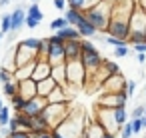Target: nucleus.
<instances>
[{
    "label": "nucleus",
    "instance_id": "nucleus-1",
    "mask_svg": "<svg viewBox=\"0 0 146 138\" xmlns=\"http://www.w3.org/2000/svg\"><path fill=\"white\" fill-rule=\"evenodd\" d=\"M102 54H100V50L94 46V42L92 40H80V64H82V68H84V72H86V78L90 80L92 76H94V72L100 68V64H102Z\"/></svg>",
    "mask_w": 146,
    "mask_h": 138
},
{
    "label": "nucleus",
    "instance_id": "nucleus-2",
    "mask_svg": "<svg viewBox=\"0 0 146 138\" xmlns=\"http://www.w3.org/2000/svg\"><path fill=\"white\" fill-rule=\"evenodd\" d=\"M84 128H86V116L80 112H70L68 118L54 128V132H58L62 138H82Z\"/></svg>",
    "mask_w": 146,
    "mask_h": 138
},
{
    "label": "nucleus",
    "instance_id": "nucleus-3",
    "mask_svg": "<svg viewBox=\"0 0 146 138\" xmlns=\"http://www.w3.org/2000/svg\"><path fill=\"white\" fill-rule=\"evenodd\" d=\"M110 10H112V2L102 0L94 8L84 12V20L88 24H92L96 28V32H106V26H108V20H110Z\"/></svg>",
    "mask_w": 146,
    "mask_h": 138
},
{
    "label": "nucleus",
    "instance_id": "nucleus-4",
    "mask_svg": "<svg viewBox=\"0 0 146 138\" xmlns=\"http://www.w3.org/2000/svg\"><path fill=\"white\" fill-rule=\"evenodd\" d=\"M40 114H42L44 120L48 122L50 130H54L60 122H64V120L68 118V114H70V102H68V104H46Z\"/></svg>",
    "mask_w": 146,
    "mask_h": 138
},
{
    "label": "nucleus",
    "instance_id": "nucleus-5",
    "mask_svg": "<svg viewBox=\"0 0 146 138\" xmlns=\"http://www.w3.org/2000/svg\"><path fill=\"white\" fill-rule=\"evenodd\" d=\"M48 50H46V62L50 68L64 66V42L58 36H48Z\"/></svg>",
    "mask_w": 146,
    "mask_h": 138
},
{
    "label": "nucleus",
    "instance_id": "nucleus-6",
    "mask_svg": "<svg viewBox=\"0 0 146 138\" xmlns=\"http://www.w3.org/2000/svg\"><path fill=\"white\" fill-rule=\"evenodd\" d=\"M64 74H66V86H82L86 82V72L80 62H68L64 64Z\"/></svg>",
    "mask_w": 146,
    "mask_h": 138
},
{
    "label": "nucleus",
    "instance_id": "nucleus-7",
    "mask_svg": "<svg viewBox=\"0 0 146 138\" xmlns=\"http://www.w3.org/2000/svg\"><path fill=\"white\" fill-rule=\"evenodd\" d=\"M126 104H128V96H126L124 92H114V94L102 92V94L98 96V106H100V108H110V110H114V108H126Z\"/></svg>",
    "mask_w": 146,
    "mask_h": 138
},
{
    "label": "nucleus",
    "instance_id": "nucleus-8",
    "mask_svg": "<svg viewBox=\"0 0 146 138\" xmlns=\"http://www.w3.org/2000/svg\"><path fill=\"white\" fill-rule=\"evenodd\" d=\"M124 86H126V78L122 74H116V76H108L98 88L106 94H114V92H124Z\"/></svg>",
    "mask_w": 146,
    "mask_h": 138
},
{
    "label": "nucleus",
    "instance_id": "nucleus-9",
    "mask_svg": "<svg viewBox=\"0 0 146 138\" xmlns=\"http://www.w3.org/2000/svg\"><path fill=\"white\" fill-rule=\"evenodd\" d=\"M46 106V100L42 98V96H34V98H30V100H26L24 102V106H22V110H20V114H24V116H28V118H34L36 114H40L42 112V108Z\"/></svg>",
    "mask_w": 146,
    "mask_h": 138
},
{
    "label": "nucleus",
    "instance_id": "nucleus-10",
    "mask_svg": "<svg viewBox=\"0 0 146 138\" xmlns=\"http://www.w3.org/2000/svg\"><path fill=\"white\" fill-rule=\"evenodd\" d=\"M80 60V40H68L64 42V64L78 62Z\"/></svg>",
    "mask_w": 146,
    "mask_h": 138
},
{
    "label": "nucleus",
    "instance_id": "nucleus-11",
    "mask_svg": "<svg viewBox=\"0 0 146 138\" xmlns=\"http://www.w3.org/2000/svg\"><path fill=\"white\" fill-rule=\"evenodd\" d=\"M44 100H46V104H68L70 102V94H68V90L64 86H56Z\"/></svg>",
    "mask_w": 146,
    "mask_h": 138
},
{
    "label": "nucleus",
    "instance_id": "nucleus-12",
    "mask_svg": "<svg viewBox=\"0 0 146 138\" xmlns=\"http://www.w3.org/2000/svg\"><path fill=\"white\" fill-rule=\"evenodd\" d=\"M50 72H52V68L48 66V62H46V60H34V70H32L30 80H32V82H40V80L48 78V76H50Z\"/></svg>",
    "mask_w": 146,
    "mask_h": 138
},
{
    "label": "nucleus",
    "instance_id": "nucleus-13",
    "mask_svg": "<svg viewBox=\"0 0 146 138\" xmlns=\"http://www.w3.org/2000/svg\"><path fill=\"white\" fill-rule=\"evenodd\" d=\"M16 94L22 96L24 100L34 98L36 96V82H32V80H20V82H16Z\"/></svg>",
    "mask_w": 146,
    "mask_h": 138
},
{
    "label": "nucleus",
    "instance_id": "nucleus-14",
    "mask_svg": "<svg viewBox=\"0 0 146 138\" xmlns=\"http://www.w3.org/2000/svg\"><path fill=\"white\" fill-rule=\"evenodd\" d=\"M24 20H26V12L20 6H14V10L10 12V32H18L24 26Z\"/></svg>",
    "mask_w": 146,
    "mask_h": 138
},
{
    "label": "nucleus",
    "instance_id": "nucleus-15",
    "mask_svg": "<svg viewBox=\"0 0 146 138\" xmlns=\"http://www.w3.org/2000/svg\"><path fill=\"white\" fill-rule=\"evenodd\" d=\"M56 88V82L48 76V78H44V80H40V82H36V96H42V98H46L52 90Z\"/></svg>",
    "mask_w": 146,
    "mask_h": 138
},
{
    "label": "nucleus",
    "instance_id": "nucleus-16",
    "mask_svg": "<svg viewBox=\"0 0 146 138\" xmlns=\"http://www.w3.org/2000/svg\"><path fill=\"white\" fill-rule=\"evenodd\" d=\"M54 36H58L62 42H68V40H82V38H80V34H78V30H76V28H72V26H66V28L56 30V32H54Z\"/></svg>",
    "mask_w": 146,
    "mask_h": 138
},
{
    "label": "nucleus",
    "instance_id": "nucleus-17",
    "mask_svg": "<svg viewBox=\"0 0 146 138\" xmlns=\"http://www.w3.org/2000/svg\"><path fill=\"white\" fill-rule=\"evenodd\" d=\"M82 18H84V12H80V10H72V8H66V10H64V20H66L68 26H72V28H76V26L82 22Z\"/></svg>",
    "mask_w": 146,
    "mask_h": 138
},
{
    "label": "nucleus",
    "instance_id": "nucleus-18",
    "mask_svg": "<svg viewBox=\"0 0 146 138\" xmlns=\"http://www.w3.org/2000/svg\"><path fill=\"white\" fill-rule=\"evenodd\" d=\"M30 122H32V130L30 132H50V126H48V122L44 120L42 114H36L34 118H30Z\"/></svg>",
    "mask_w": 146,
    "mask_h": 138
},
{
    "label": "nucleus",
    "instance_id": "nucleus-19",
    "mask_svg": "<svg viewBox=\"0 0 146 138\" xmlns=\"http://www.w3.org/2000/svg\"><path fill=\"white\" fill-rule=\"evenodd\" d=\"M112 118H114V124H116L118 128H122V126L128 122V112H126V108H114V110H112Z\"/></svg>",
    "mask_w": 146,
    "mask_h": 138
},
{
    "label": "nucleus",
    "instance_id": "nucleus-20",
    "mask_svg": "<svg viewBox=\"0 0 146 138\" xmlns=\"http://www.w3.org/2000/svg\"><path fill=\"white\" fill-rule=\"evenodd\" d=\"M18 46H22V48H26V50H30V52L36 54V50L40 46V38H22L18 42Z\"/></svg>",
    "mask_w": 146,
    "mask_h": 138
},
{
    "label": "nucleus",
    "instance_id": "nucleus-21",
    "mask_svg": "<svg viewBox=\"0 0 146 138\" xmlns=\"http://www.w3.org/2000/svg\"><path fill=\"white\" fill-rule=\"evenodd\" d=\"M26 16H28V18L38 20V22H42L44 14H42V10H40V6H38V2H36V4H28V8H26Z\"/></svg>",
    "mask_w": 146,
    "mask_h": 138
},
{
    "label": "nucleus",
    "instance_id": "nucleus-22",
    "mask_svg": "<svg viewBox=\"0 0 146 138\" xmlns=\"http://www.w3.org/2000/svg\"><path fill=\"white\" fill-rule=\"evenodd\" d=\"M24 102H26V100H24L22 96H18V94H14V96L10 98V104H12V108H14V112H16V114H18L20 110H22Z\"/></svg>",
    "mask_w": 146,
    "mask_h": 138
},
{
    "label": "nucleus",
    "instance_id": "nucleus-23",
    "mask_svg": "<svg viewBox=\"0 0 146 138\" xmlns=\"http://www.w3.org/2000/svg\"><path fill=\"white\" fill-rule=\"evenodd\" d=\"M0 32H2L4 36L10 32V14H4L2 18H0Z\"/></svg>",
    "mask_w": 146,
    "mask_h": 138
},
{
    "label": "nucleus",
    "instance_id": "nucleus-24",
    "mask_svg": "<svg viewBox=\"0 0 146 138\" xmlns=\"http://www.w3.org/2000/svg\"><path fill=\"white\" fill-rule=\"evenodd\" d=\"M66 26H68V22L64 20V16H58V18H54L50 22V30H54V32L60 30V28H66Z\"/></svg>",
    "mask_w": 146,
    "mask_h": 138
},
{
    "label": "nucleus",
    "instance_id": "nucleus-25",
    "mask_svg": "<svg viewBox=\"0 0 146 138\" xmlns=\"http://www.w3.org/2000/svg\"><path fill=\"white\" fill-rule=\"evenodd\" d=\"M112 54H114V58H126V56L130 54V46L126 44V46H118V48H112Z\"/></svg>",
    "mask_w": 146,
    "mask_h": 138
},
{
    "label": "nucleus",
    "instance_id": "nucleus-26",
    "mask_svg": "<svg viewBox=\"0 0 146 138\" xmlns=\"http://www.w3.org/2000/svg\"><path fill=\"white\" fill-rule=\"evenodd\" d=\"M14 94H16V82L2 84V96H8V98H12Z\"/></svg>",
    "mask_w": 146,
    "mask_h": 138
},
{
    "label": "nucleus",
    "instance_id": "nucleus-27",
    "mask_svg": "<svg viewBox=\"0 0 146 138\" xmlns=\"http://www.w3.org/2000/svg\"><path fill=\"white\" fill-rule=\"evenodd\" d=\"M8 120H10V108L8 106H2V108H0V128L6 126Z\"/></svg>",
    "mask_w": 146,
    "mask_h": 138
},
{
    "label": "nucleus",
    "instance_id": "nucleus-28",
    "mask_svg": "<svg viewBox=\"0 0 146 138\" xmlns=\"http://www.w3.org/2000/svg\"><path fill=\"white\" fill-rule=\"evenodd\" d=\"M8 82H14V76H12V72L4 70V68H0V84H8Z\"/></svg>",
    "mask_w": 146,
    "mask_h": 138
},
{
    "label": "nucleus",
    "instance_id": "nucleus-29",
    "mask_svg": "<svg viewBox=\"0 0 146 138\" xmlns=\"http://www.w3.org/2000/svg\"><path fill=\"white\" fill-rule=\"evenodd\" d=\"M134 92H136V82L134 80H126V86H124V94L130 98V96H134Z\"/></svg>",
    "mask_w": 146,
    "mask_h": 138
},
{
    "label": "nucleus",
    "instance_id": "nucleus-30",
    "mask_svg": "<svg viewBox=\"0 0 146 138\" xmlns=\"http://www.w3.org/2000/svg\"><path fill=\"white\" fill-rule=\"evenodd\" d=\"M82 2H84V0H66V8H72V10H80L82 12Z\"/></svg>",
    "mask_w": 146,
    "mask_h": 138
},
{
    "label": "nucleus",
    "instance_id": "nucleus-31",
    "mask_svg": "<svg viewBox=\"0 0 146 138\" xmlns=\"http://www.w3.org/2000/svg\"><path fill=\"white\" fill-rule=\"evenodd\" d=\"M144 116V104H138L134 110H132V120H138V118H142Z\"/></svg>",
    "mask_w": 146,
    "mask_h": 138
},
{
    "label": "nucleus",
    "instance_id": "nucleus-32",
    "mask_svg": "<svg viewBox=\"0 0 146 138\" xmlns=\"http://www.w3.org/2000/svg\"><path fill=\"white\" fill-rule=\"evenodd\" d=\"M130 52H136V54H146V42H142V44H132V46H130Z\"/></svg>",
    "mask_w": 146,
    "mask_h": 138
},
{
    "label": "nucleus",
    "instance_id": "nucleus-33",
    "mask_svg": "<svg viewBox=\"0 0 146 138\" xmlns=\"http://www.w3.org/2000/svg\"><path fill=\"white\" fill-rule=\"evenodd\" d=\"M98 2H102V0H84V2H82V12H86V10L94 8Z\"/></svg>",
    "mask_w": 146,
    "mask_h": 138
},
{
    "label": "nucleus",
    "instance_id": "nucleus-34",
    "mask_svg": "<svg viewBox=\"0 0 146 138\" xmlns=\"http://www.w3.org/2000/svg\"><path fill=\"white\" fill-rule=\"evenodd\" d=\"M132 136V130H130V122H126L122 128H120V138H130Z\"/></svg>",
    "mask_w": 146,
    "mask_h": 138
},
{
    "label": "nucleus",
    "instance_id": "nucleus-35",
    "mask_svg": "<svg viewBox=\"0 0 146 138\" xmlns=\"http://www.w3.org/2000/svg\"><path fill=\"white\" fill-rule=\"evenodd\" d=\"M130 130H132V134H140V132H142L140 122H138V120H130Z\"/></svg>",
    "mask_w": 146,
    "mask_h": 138
},
{
    "label": "nucleus",
    "instance_id": "nucleus-36",
    "mask_svg": "<svg viewBox=\"0 0 146 138\" xmlns=\"http://www.w3.org/2000/svg\"><path fill=\"white\" fill-rule=\"evenodd\" d=\"M6 138H32V136H30V132H22L20 130V132H14V134H8Z\"/></svg>",
    "mask_w": 146,
    "mask_h": 138
},
{
    "label": "nucleus",
    "instance_id": "nucleus-37",
    "mask_svg": "<svg viewBox=\"0 0 146 138\" xmlns=\"http://www.w3.org/2000/svg\"><path fill=\"white\" fill-rule=\"evenodd\" d=\"M32 138H52V132H30Z\"/></svg>",
    "mask_w": 146,
    "mask_h": 138
},
{
    "label": "nucleus",
    "instance_id": "nucleus-38",
    "mask_svg": "<svg viewBox=\"0 0 146 138\" xmlns=\"http://www.w3.org/2000/svg\"><path fill=\"white\" fill-rule=\"evenodd\" d=\"M24 24H26L28 28H32V30H34V28H36V26L40 24V22H38V20H34V18H28V16H26V20H24Z\"/></svg>",
    "mask_w": 146,
    "mask_h": 138
},
{
    "label": "nucleus",
    "instance_id": "nucleus-39",
    "mask_svg": "<svg viewBox=\"0 0 146 138\" xmlns=\"http://www.w3.org/2000/svg\"><path fill=\"white\" fill-rule=\"evenodd\" d=\"M54 8L56 10H66V0H54Z\"/></svg>",
    "mask_w": 146,
    "mask_h": 138
},
{
    "label": "nucleus",
    "instance_id": "nucleus-40",
    "mask_svg": "<svg viewBox=\"0 0 146 138\" xmlns=\"http://www.w3.org/2000/svg\"><path fill=\"white\" fill-rule=\"evenodd\" d=\"M136 6H138V8L146 14V0H136Z\"/></svg>",
    "mask_w": 146,
    "mask_h": 138
},
{
    "label": "nucleus",
    "instance_id": "nucleus-41",
    "mask_svg": "<svg viewBox=\"0 0 146 138\" xmlns=\"http://www.w3.org/2000/svg\"><path fill=\"white\" fill-rule=\"evenodd\" d=\"M136 60H138L140 64H144V62H146V54H136Z\"/></svg>",
    "mask_w": 146,
    "mask_h": 138
},
{
    "label": "nucleus",
    "instance_id": "nucleus-42",
    "mask_svg": "<svg viewBox=\"0 0 146 138\" xmlns=\"http://www.w3.org/2000/svg\"><path fill=\"white\" fill-rule=\"evenodd\" d=\"M138 122H140V128H142V130H146V116L138 118Z\"/></svg>",
    "mask_w": 146,
    "mask_h": 138
},
{
    "label": "nucleus",
    "instance_id": "nucleus-43",
    "mask_svg": "<svg viewBox=\"0 0 146 138\" xmlns=\"http://www.w3.org/2000/svg\"><path fill=\"white\" fill-rule=\"evenodd\" d=\"M10 4V0H0V8H4V6H8Z\"/></svg>",
    "mask_w": 146,
    "mask_h": 138
},
{
    "label": "nucleus",
    "instance_id": "nucleus-44",
    "mask_svg": "<svg viewBox=\"0 0 146 138\" xmlns=\"http://www.w3.org/2000/svg\"><path fill=\"white\" fill-rule=\"evenodd\" d=\"M102 138H114V134H110V132H104V136Z\"/></svg>",
    "mask_w": 146,
    "mask_h": 138
},
{
    "label": "nucleus",
    "instance_id": "nucleus-45",
    "mask_svg": "<svg viewBox=\"0 0 146 138\" xmlns=\"http://www.w3.org/2000/svg\"><path fill=\"white\" fill-rule=\"evenodd\" d=\"M50 132H52V138H62V136H60L58 132H54V130H50Z\"/></svg>",
    "mask_w": 146,
    "mask_h": 138
},
{
    "label": "nucleus",
    "instance_id": "nucleus-46",
    "mask_svg": "<svg viewBox=\"0 0 146 138\" xmlns=\"http://www.w3.org/2000/svg\"><path fill=\"white\" fill-rule=\"evenodd\" d=\"M4 106V100H2V96H0V108H2Z\"/></svg>",
    "mask_w": 146,
    "mask_h": 138
},
{
    "label": "nucleus",
    "instance_id": "nucleus-47",
    "mask_svg": "<svg viewBox=\"0 0 146 138\" xmlns=\"http://www.w3.org/2000/svg\"><path fill=\"white\" fill-rule=\"evenodd\" d=\"M2 38H4V34H2V32H0V42H2Z\"/></svg>",
    "mask_w": 146,
    "mask_h": 138
},
{
    "label": "nucleus",
    "instance_id": "nucleus-48",
    "mask_svg": "<svg viewBox=\"0 0 146 138\" xmlns=\"http://www.w3.org/2000/svg\"><path fill=\"white\" fill-rule=\"evenodd\" d=\"M36 2H38V0H30V4H36Z\"/></svg>",
    "mask_w": 146,
    "mask_h": 138
},
{
    "label": "nucleus",
    "instance_id": "nucleus-49",
    "mask_svg": "<svg viewBox=\"0 0 146 138\" xmlns=\"http://www.w3.org/2000/svg\"><path fill=\"white\" fill-rule=\"evenodd\" d=\"M144 116H146V106H144Z\"/></svg>",
    "mask_w": 146,
    "mask_h": 138
}]
</instances>
